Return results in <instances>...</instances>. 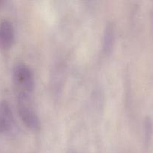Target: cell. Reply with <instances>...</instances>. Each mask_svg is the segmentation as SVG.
I'll return each mask as SVG.
<instances>
[{
    "label": "cell",
    "instance_id": "1",
    "mask_svg": "<svg viewBox=\"0 0 153 153\" xmlns=\"http://www.w3.org/2000/svg\"><path fill=\"white\" fill-rule=\"evenodd\" d=\"M13 82L16 94L31 95L34 85L32 70L23 63L16 64L13 70Z\"/></svg>",
    "mask_w": 153,
    "mask_h": 153
},
{
    "label": "cell",
    "instance_id": "2",
    "mask_svg": "<svg viewBox=\"0 0 153 153\" xmlns=\"http://www.w3.org/2000/svg\"><path fill=\"white\" fill-rule=\"evenodd\" d=\"M16 105L19 115L24 123L32 129L40 127V120L32 102L31 95L16 94Z\"/></svg>",
    "mask_w": 153,
    "mask_h": 153
},
{
    "label": "cell",
    "instance_id": "3",
    "mask_svg": "<svg viewBox=\"0 0 153 153\" xmlns=\"http://www.w3.org/2000/svg\"><path fill=\"white\" fill-rule=\"evenodd\" d=\"M14 41V28L10 20L4 19L0 22V49H9Z\"/></svg>",
    "mask_w": 153,
    "mask_h": 153
},
{
    "label": "cell",
    "instance_id": "4",
    "mask_svg": "<svg viewBox=\"0 0 153 153\" xmlns=\"http://www.w3.org/2000/svg\"><path fill=\"white\" fill-rule=\"evenodd\" d=\"M14 126V116L8 102H0V132L8 133Z\"/></svg>",
    "mask_w": 153,
    "mask_h": 153
},
{
    "label": "cell",
    "instance_id": "5",
    "mask_svg": "<svg viewBox=\"0 0 153 153\" xmlns=\"http://www.w3.org/2000/svg\"><path fill=\"white\" fill-rule=\"evenodd\" d=\"M2 4V1H0V6H1Z\"/></svg>",
    "mask_w": 153,
    "mask_h": 153
}]
</instances>
